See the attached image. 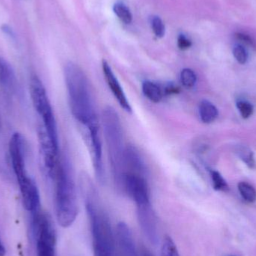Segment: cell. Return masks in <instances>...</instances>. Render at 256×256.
Segmentation results:
<instances>
[{
    "label": "cell",
    "mask_w": 256,
    "mask_h": 256,
    "mask_svg": "<svg viewBox=\"0 0 256 256\" xmlns=\"http://www.w3.org/2000/svg\"><path fill=\"white\" fill-rule=\"evenodd\" d=\"M54 180L57 221L63 228H68L78 218L79 206L72 166L66 158L60 160Z\"/></svg>",
    "instance_id": "7a4b0ae2"
},
{
    "label": "cell",
    "mask_w": 256,
    "mask_h": 256,
    "mask_svg": "<svg viewBox=\"0 0 256 256\" xmlns=\"http://www.w3.org/2000/svg\"><path fill=\"white\" fill-rule=\"evenodd\" d=\"M22 197V204L32 215L40 212V198L36 182L31 177L18 182Z\"/></svg>",
    "instance_id": "8fae6325"
},
{
    "label": "cell",
    "mask_w": 256,
    "mask_h": 256,
    "mask_svg": "<svg viewBox=\"0 0 256 256\" xmlns=\"http://www.w3.org/2000/svg\"><path fill=\"white\" fill-rule=\"evenodd\" d=\"M30 94L33 106L42 118V126L50 136L58 144V130L54 110L46 88L39 76L32 74L30 79Z\"/></svg>",
    "instance_id": "277c9868"
},
{
    "label": "cell",
    "mask_w": 256,
    "mask_h": 256,
    "mask_svg": "<svg viewBox=\"0 0 256 256\" xmlns=\"http://www.w3.org/2000/svg\"><path fill=\"white\" fill-rule=\"evenodd\" d=\"M6 248H4V245H3L1 240H0V256H4L6 255Z\"/></svg>",
    "instance_id": "f546056e"
},
{
    "label": "cell",
    "mask_w": 256,
    "mask_h": 256,
    "mask_svg": "<svg viewBox=\"0 0 256 256\" xmlns=\"http://www.w3.org/2000/svg\"><path fill=\"white\" fill-rule=\"evenodd\" d=\"M114 13L124 24H129L132 22V14L130 10L124 3H116L114 6Z\"/></svg>",
    "instance_id": "d6986e66"
},
{
    "label": "cell",
    "mask_w": 256,
    "mask_h": 256,
    "mask_svg": "<svg viewBox=\"0 0 256 256\" xmlns=\"http://www.w3.org/2000/svg\"><path fill=\"white\" fill-rule=\"evenodd\" d=\"M200 115L202 121L208 124L216 120L218 116V109L210 102L202 100L200 105Z\"/></svg>",
    "instance_id": "e0dca14e"
},
{
    "label": "cell",
    "mask_w": 256,
    "mask_h": 256,
    "mask_svg": "<svg viewBox=\"0 0 256 256\" xmlns=\"http://www.w3.org/2000/svg\"><path fill=\"white\" fill-rule=\"evenodd\" d=\"M192 46V42L184 34H179L178 37V46L182 50H186Z\"/></svg>",
    "instance_id": "4316f807"
},
{
    "label": "cell",
    "mask_w": 256,
    "mask_h": 256,
    "mask_svg": "<svg viewBox=\"0 0 256 256\" xmlns=\"http://www.w3.org/2000/svg\"><path fill=\"white\" fill-rule=\"evenodd\" d=\"M152 27L156 37H164L165 34V26L159 16H154L152 18Z\"/></svg>",
    "instance_id": "cb8c5ba5"
},
{
    "label": "cell",
    "mask_w": 256,
    "mask_h": 256,
    "mask_svg": "<svg viewBox=\"0 0 256 256\" xmlns=\"http://www.w3.org/2000/svg\"><path fill=\"white\" fill-rule=\"evenodd\" d=\"M238 108L244 118H248L254 112V108L248 102H240L238 104Z\"/></svg>",
    "instance_id": "484cf974"
},
{
    "label": "cell",
    "mask_w": 256,
    "mask_h": 256,
    "mask_svg": "<svg viewBox=\"0 0 256 256\" xmlns=\"http://www.w3.org/2000/svg\"><path fill=\"white\" fill-rule=\"evenodd\" d=\"M238 154L239 156L243 160L244 162H246V165L249 166L251 168L254 166L255 161L254 159V154L248 148L240 146L238 149Z\"/></svg>",
    "instance_id": "7402d4cb"
},
{
    "label": "cell",
    "mask_w": 256,
    "mask_h": 256,
    "mask_svg": "<svg viewBox=\"0 0 256 256\" xmlns=\"http://www.w3.org/2000/svg\"><path fill=\"white\" fill-rule=\"evenodd\" d=\"M160 256H180L177 246L170 236H166L161 246Z\"/></svg>",
    "instance_id": "ac0fdd59"
},
{
    "label": "cell",
    "mask_w": 256,
    "mask_h": 256,
    "mask_svg": "<svg viewBox=\"0 0 256 256\" xmlns=\"http://www.w3.org/2000/svg\"><path fill=\"white\" fill-rule=\"evenodd\" d=\"M180 82L186 88H191L196 85V75L194 70L190 68H184L182 70L180 75Z\"/></svg>",
    "instance_id": "44dd1931"
},
{
    "label": "cell",
    "mask_w": 256,
    "mask_h": 256,
    "mask_svg": "<svg viewBox=\"0 0 256 256\" xmlns=\"http://www.w3.org/2000/svg\"><path fill=\"white\" fill-rule=\"evenodd\" d=\"M233 55L240 64H245L248 62V54L246 49L242 45H236L233 49Z\"/></svg>",
    "instance_id": "d4e9b609"
},
{
    "label": "cell",
    "mask_w": 256,
    "mask_h": 256,
    "mask_svg": "<svg viewBox=\"0 0 256 256\" xmlns=\"http://www.w3.org/2000/svg\"><path fill=\"white\" fill-rule=\"evenodd\" d=\"M124 164L126 172L144 176L146 172V166L138 150L134 146H128L124 152Z\"/></svg>",
    "instance_id": "5bb4252c"
},
{
    "label": "cell",
    "mask_w": 256,
    "mask_h": 256,
    "mask_svg": "<svg viewBox=\"0 0 256 256\" xmlns=\"http://www.w3.org/2000/svg\"><path fill=\"white\" fill-rule=\"evenodd\" d=\"M38 138L44 172L49 178L54 180L60 162L58 144L51 138L42 124L38 128Z\"/></svg>",
    "instance_id": "8992f818"
},
{
    "label": "cell",
    "mask_w": 256,
    "mask_h": 256,
    "mask_svg": "<svg viewBox=\"0 0 256 256\" xmlns=\"http://www.w3.org/2000/svg\"><path fill=\"white\" fill-rule=\"evenodd\" d=\"M102 124L114 182L116 186L123 191V184L126 174L124 164L126 147H124L122 126L120 116L112 106H108L104 109Z\"/></svg>",
    "instance_id": "3957f363"
},
{
    "label": "cell",
    "mask_w": 256,
    "mask_h": 256,
    "mask_svg": "<svg viewBox=\"0 0 256 256\" xmlns=\"http://www.w3.org/2000/svg\"><path fill=\"white\" fill-rule=\"evenodd\" d=\"M212 180H213L214 188L216 190L227 191L228 190V184L225 182L219 172L216 171L210 172Z\"/></svg>",
    "instance_id": "603a6c76"
},
{
    "label": "cell",
    "mask_w": 256,
    "mask_h": 256,
    "mask_svg": "<svg viewBox=\"0 0 256 256\" xmlns=\"http://www.w3.org/2000/svg\"><path fill=\"white\" fill-rule=\"evenodd\" d=\"M179 92H180V88H178V86L173 84H170L165 87L164 93L167 96H171V94H178Z\"/></svg>",
    "instance_id": "f1b7e54d"
},
{
    "label": "cell",
    "mask_w": 256,
    "mask_h": 256,
    "mask_svg": "<svg viewBox=\"0 0 256 256\" xmlns=\"http://www.w3.org/2000/svg\"><path fill=\"white\" fill-rule=\"evenodd\" d=\"M123 192H126L134 200L136 206L150 203L148 186L144 176L126 172Z\"/></svg>",
    "instance_id": "9c48e42d"
},
{
    "label": "cell",
    "mask_w": 256,
    "mask_h": 256,
    "mask_svg": "<svg viewBox=\"0 0 256 256\" xmlns=\"http://www.w3.org/2000/svg\"><path fill=\"white\" fill-rule=\"evenodd\" d=\"M102 69H103L104 75L106 84L109 86L110 90L112 92L114 97L118 102V104L127 112H132V108L128 102L127 96L123 90L122 86L120 84L118 78L114 74V70L111 68L108 62L103 60L102 62Z\"/></svg>",
    "instance_id": "4fadbf2b"
},
{
    "label": "cell",
    "mask_w": 256,
    "mask_h": 256,
    "mask_svg": "<svg viewBox=\"0 0 256 256\" xmlns=\"http://www.w3.org/2000/svg\"><path fill=\"white\" fill-rule=\"evenodd\" d=\"M115 242L118 256H138L132 232L126 222L117 225Z\"/></svg>",
    "instance_id": "7c38bea8"
},
{
    "label": "cell",
    "mask_w": 256,
    "mask_h": 256,
    "mask_svg": "<svg viewBox=\"0 0 256 256\" xmlns=\"http://www.w3.org/2000/svg\"><path fill=\"white\" fill-rule=\"evenodd\" d=\"M239 192L245 201L252 203L256 200V191L254 186L246 182H240L238 184Z\"/></svg>",
    "instance_id": "ffe728a7"
},
{
    "label": "cell",
    "mask_w": 256,
    "mask_h": 256,
    "mask_svg": "<svg viewBox=\"0 0 256 256\" xmlns=\"http://www.w3.org/2000/svg\"><path fill=\"white\" fill-rule=\"evenodd\" d=\"M16 82L13 68L6 58L0 56V86L2 88L7 92L14 94L16 90Z\"/></svg>",
    "instance_id": "9a60e30c"
},
{
    "label": "cell",
    "mask_w": 256,
    "mask_h": 256,
    "mask_svg": "<svg viewBox=\"0 0 256 256\" xmlns=\"http://www.w3.org/2000/svg\"><path fill=\"white\" fill-rule=\"evenodd\" d=\"M82 135L86 142L94 166L96 177L100 183L104 182V170L102 160V143L100 136L99 122L82 127Z\"/></svg>",
    "instance_id": "52a82bcc"
},
{
    "label": "cell",
    "mask_w": 256,
    "mask_h": 256,
    "mask_svg": "<svg viewBox=\"0 0 256 256\" xmlns=\"http://www.w3.org/2000/svg\"><path fill=\"white\" fill-rule=\"evenodd\" d=\"M64 81L72 115L82 127L99 122L90 82L80 67L68 62L64 68Z\"/></svg>",
    "instance_id": "6da1fadb"
},
{
    "label": "cell",
    "mask_w": 256,
    "mask_h": 256,
    "mask_svg": "<svg viewBox=\"0 0 256 256\" xmlns=\"http://www.w3.org/2000/svg\"><path fill=\"white\" fill-rule=\"evenodd\" d=\"M143 256H152V254H149L148 252H146V251H144V255Z\"/></svg>",
    "instance_id": "4dcf8cb0"
},
{
    "label": "cell",
    "mask_w": 256,
    "mask_h": 256,
    "mask_svg": "<svg viewBox=\"0 0 256 256\" xmlns=\"http://www.w3.org/2000/svg\"><path fill=\"white\" fill-rule=\"evenodd\" d=\"M32 228L37 256H56V232L50 216L40 210L32 215Z\"/></svg>",
    "instance_id": "5b68a950"
},
{
    "label": "cell",
    "mask_w": 256,
    "mask_h": 256,
    "mask_svg": "<svg viewBox=\"0 0 256 256\" xmlns=\"http://www.w3.org/2000/svg\"><path fill=\"white\" fill-rule=\"evenodd\" d=\"M236 37L237 38L238 40H242V42L246 44L249 45V46L255 48V40H254V38L250 37L249 34H246L243 32H237L236 33Z\"/></svg>",
    "instance_id": "83f0119b"
},
{
    "label": "cell",
    "mask_w": 256,
    "mask_h": 256,
    "mask_svg": "<svg viewBox=\"0 0 256 256\" xmlns=\"http://www.w3.org/2000/svg\"><path fill=\"white\" fill-rule=\"evenodd\" d=\"M138 224L150 243L156 244L159 239L158 220L150 203L136 206Z\"/></svg>",
    "instance_id": "30bf717a"
},
{
    "label": "cell",
    "mask_w": 256,
    "mask_h": 256,
    "mask_svg": "<svg viewBox=\"0 0 256 256\" xmlns=\"http://www.w3.org/2000/svg\"><path fill=\"white\" fill-rule=\"evenodd\" d=\"M143 94L146 98L154 104L159 103L162 100L164 92L160 87L152 81L144 80L142 85Z\"/></svg>",
    "instance_id": "2e32d148"
},
{
    "label": "cell",
    "mask_w": 256,
    "mask_h": 256,
    "mask_svg": "<svg viewBox=\"0 0 256 256\" xmlns=\"http://www.w3.org/2000/svg\"><path fill=\"white\" fill-rule=\"evenodd\" d=\"M12 170L18 182L30 177L26 168V142L22 134L14 132L8 144Z\"/></svg>",
    "instance_id": "ba28073f"
}]
</instances>
